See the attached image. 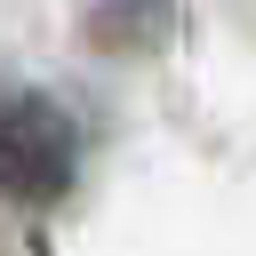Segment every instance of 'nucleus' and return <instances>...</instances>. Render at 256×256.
<instances>
[{"mask_svg": "<svg viewBox=\"0 0 256 256\" xmlns=\"http://www.w3.org/2000/svg\"><path fill=\"white\" fill-rule=\"evenodd\" d=\"M80 176V120L24 80H0V200L16 208H56Z\"/></svg>", "mask_w": 256, "mask_h": 256, "instance_id": "nucleus-1", "label": "nucleus"}]
</instances>
